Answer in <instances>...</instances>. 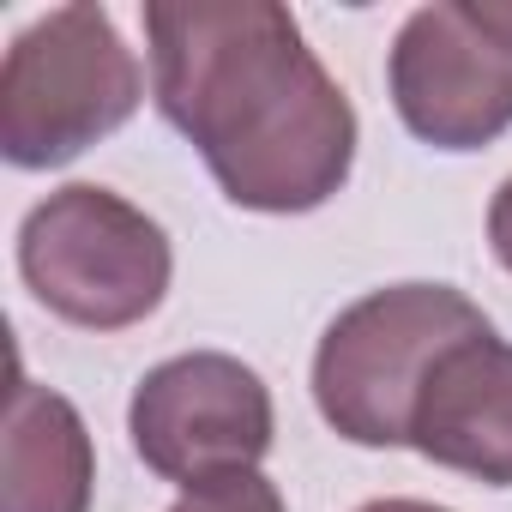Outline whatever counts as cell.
<instances>
[{"instance_id": "6da1fadb", "label": "cell", "mask_w": 512, "mask_h": 512, "mask_svg": "<svg viewBox=\"0 0 512 512\" xmlns=\"http://www.w3.org/2000/svg\"><path fill=\"white\" fill-rule=\"evenodd\" d=\"M151 91L241 211H320L356 163V109L278 0H151Z\"/></svg>"}, {"instance_id": "7a4b0ae2", "label": "cell", "mask_w": 512, "mask_h": 512, "mask_svg": "<svg viewBox=\"0 0 512 512\" xmlns=\"http://www.w3.org/2000/svg\"><path fill=\"white\" fill-rule=\"evenodd\" d=\"M488 332V314L452 284H392L350 302L314 350V404L350 446H410V416L464 338Z\"/></svg>"}, {"instance_id": "3957f363", "label": "cell", "mask_w": 512, "mask_h": 512, "mask_svg": "<svg viewBox=\"0 0 512 512\" xmlns=\"http://www.w3.org/2000/svg\"><path fill=\"white\" fill-rule=\"evenodd\" d=\"M145 103L139 55L103 7H55L13 37L0 67V157L13 169H61Z\"/></svg>"}, {"instance_id": "277c9868", "label": "cell", "mask_w": 512, "mask_h": 512, "mask_svg": "<svg viewBox=\"0 0 512 512\" xmlns=\"http://www.w3.org/2000/svg\"><path fill=\"white\" fill-rule=\"evenodd\" d=\"M19 272L55 320L85 332H121L157 314V302L169 296L175 253L157 217H145L133 199L97 181H73L25 211Z\"/></svg>"}, {"instance_id": "5b68a950", "label": "cell", "mask_w": 512, "mask_h": 512, "mask_svg": "<svg viewBox=\"0 0 512 512\" xmlns=\"http://www.w3.org/2000/svg\"><path fill=\"white\" fill-rule=\"evenodd\" d=\"M398 121L434 151H482L512 127V0L416 7L386 55Z\"/></svg>"}, {"instance_id": "8992f818", "label": "cell", "mask_w": 512, "mask_h": 512, "mask_svg": "<svg viewBox=\"0 0 512 512\" xmlns=\"http://www.w3.org/2000/svg\"><path fill=\"white\" fill-rule=\"evenodd\" d=\"M127 434L145 470L187 494L260 470L278 434V410H272V386L241 356L187 350L157 362L133 386Z\"/></svg>"}, {"instance_id": "52a82bcc", "label": "cell", "mask_w": 512, "mask_h": 512, "mask_svg": "<svg viewBox=\"0 0 512 512\" xmlns=\"http://www.w3.org/2000/svg\"><path fill=\"white\" fill-rule=\"evenodd\" d=\"M410 446L440 470L512 488V344L494 326L440 356L416 398Z\"/></svg>"}, {"instance_id": "ba28073f", "label": "cell", "mask_w": 512, "mask_h": 512, "mask_svg": "<svg viewBox=\"0 0 512 512\" xmlns=\"http://www.w3.org/2000/svg\"><path fill=\"white\" fill-rule=\"evenodd\" d=\"M91 488L97 452L85 416L19 368L0 434V512H91Z\"/></svg>"}, {"instance_id": "9c48e42d", "label": "cell", "mask_w": 512, "mask_h": 512, "mask_svg": "<svg viewBox=\"0 0 512 512\" xmlns=\"http://www.w3.org/2000/svg\"><path fill=\"white\" fill-rule=\"evenodd\" d=\"M169 512H284V494L272 476L247 470V476H229V482H211V488H187Z\"/></svg>"}, {"instance_id": "30bf717a", "label": "cell", "mask_w": 512, "mask_h": 512, "mask_svg": "<svg viewBox=\"0 0 512 512\" xmlns=\"http://www.w3.org/2000/svg\"><path fill=\"white\" fill-rule=\"evenodd\" d=\"M488 247H494V260L512 272V175L500 181V193L488 205Z\"/></svg>"}, {"instance_id": "8fae6325", "label": "cell", "mask_w": 512, "mask_h": 512, "mask_svg": "<svg viewBox=\"0 0 512 512\" xmlns=\"http://www.w3.org/2000/svg\"><path fill=\"white\" fill-rule=\"evenodd\" d=\"M356 512H452V506H434V500H410V494H386V500H368Z\"/></svg>"}]
</instances>
